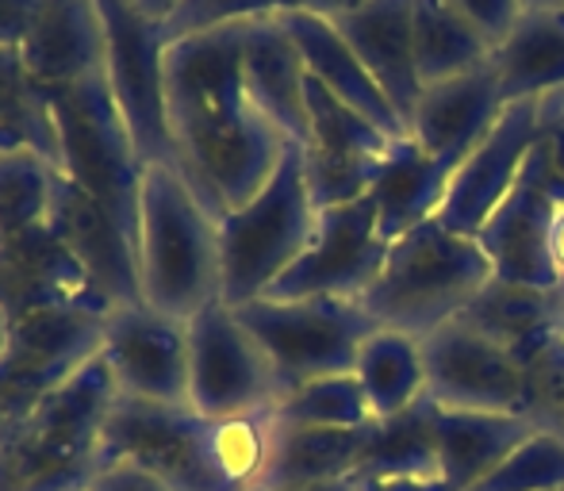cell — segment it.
<instances>
[{
	"label": "cell",
	"mask_w": 564,
	"mask_h": 491,
	"mask_svg": "<svg viewBox=\"0 0 564 491\" xmlns=\"http://www.w3.org/2000/svg\"><path fill=\"white\" fill-rule=\"evenodd\" d=\"M0 307L15 323L35 315H93L105 319L112 299L93 284L82 261L46 227L0 242Z\"/></svg>",
	"instance_id": "obj_16"
},
{
	"label": "cell",
	"mask_w": 564,
	"mask_h": 491,
	"mask_svg": "<svg viewBox=\"0 0 564 491\" xmlns=\"http://www.w3.org/2000/svg\"><path fill=\"white\" fill-rule=\"evenodd\" d=\"M246 92L292 146H307V66L281 15H261L242 28Z\"/></svg>",
	"instance_id": "obj_21"
},
{
	"label": "cell",
	"mask_w": 564,
	"mask_h": 491,
	"mask_svg": "<svg viewBox=\"0 0 564 491\" xmlns=\"http://www.w3.org/2000/svg\"><path fill=\"white\" fill-rule=\"evenodd\" d=\"M100 323L62 312L15 323L12 346L0 358V446L54 384L100 350Z\"/></svg>",
	"instance_id": "obj_17"
},
{
	"label": "cell",
	"mask_w": 564,
	"mask_h": 491,
	"mask_svg": "<svg viewBox=\"0 0 564 491\" xmlns=\"http://www.w3.org/2000/svg\"><path fill=\"white\" fill-rule=\"evenodd\" d=\"M105 28V77L142 165H177L165 120V31L131 0H97Z\"/></svg>",
	"instance_id": "obj_8"
},
{
	"label": "cell",
	"mask_w": 564,
	"mask_h": 491,
	"mask_svg": "<svg viewBox=\"0 0 564 491\" xmlns=\"http://www.w3.org/2000/svg\"><path fill=\"white\" fill-rule=\"evenodd\" d=\"M289 491H361V480L346 477V480H330V484H312V488H289Z\"/></svg>",
	"instance_id": "obj_45"
},
{
	"label": "cell",
	"mask_w": 564,
	"mask_h": 491,
	"mask_svg": "<svg viewBox=\"0 0 564 491\" xmlns=\"http://www.w3.org/2000/svg\"><path fill=\"white\" fill-rule=\"evenodd\" d=\"M561 8H564V0H561Z\"/></svg>",
	"instance_id": "obj_49"
},
{
	"label": "cell",
	"mask_w": 564,
	"mask_h": 491,
	"mask_svg": "<svg viewBox=\"0 0 564 491\" xmlns=\"http://www.w3.org/2000/svg\"><path fill=\"white\" fill-rule=\"evenodd\" d=\"M388 242L377 223V200L323 208L300 261L265 292L269 299H361L380 276Z\"/></svg>",
	"instance_id": "obj_11"
},
{
	"label": "cell",
	"mask_w": 564,
	"mask_h": 491,
	"mask_svg": "<svg viewBox=\"0 0 564 491\" xmlns=\"http://www.w3.org/2000/svg\"><path fill=\"white\" fill-rule=\"evenodd\" d=\"M550 269H553V299H557V319L564 330V204L550 227Z\"/></svg>",
	"instance_id": "obj_41"
},
{
	"label": "cell",
	"mask_w": 564,
	"mask_h": 491,
	"mask_svg": "<svg viewBox=\"0 0 564 491\" xmlns=\"http://www.w3.org/2000/svg\"><path fill=\"white\" fill-rule=\"evenodd\" d=\"M139 296L170 319H193L224 296L219 219L200 204L177 165H142L139 188Z\"/></svg>",
	"instance_id": "obj_2"
},
{
	"label": "cell",
	"mask_w": 564,
	"mask_h": 491,
	"mask_svg": "<svg viewBox=\"0 0 564 491\" xmlns=\"http://www.w3.org/2000/svg\"><path fill=\"white\" fill-rule=\"evenodd\" d=\"M361 491H449L442 480H361Z\"/></svg>",
	"instance_id": "obj_43"
},
{
	"label": "cell",
	"mask_w": 564,
	"mask_h": 491,
	"mask_svg": "<svg viewBox=\"0 0 564 491\" xmlns=\"http://www.w3.org/2000/svg\"><path fill=\"white\" fill-rule=\"evenodd\" d=\"M426 395L446 411L530 415V372L499 342L453 319L423 338Z\"/></svg>",
	"instance_id": "obj_13"
},
{
	"label": "cell",
	"mask_w": 564,
	"mask_h": 491,
	"mask_svg": "<svg viewBox=\"0 0 564 491\" xmlns=\"http://www.w3.org/2000/svg\"><path fill=\"white\" fill-rule=\"evenodd\" d=\"M238 323L258 338L281 380V395L319 377L354 372L365 338L377 323L361 299H250L235 307Z\"/></svg>",
	"instance_id": "obj_7"
},
{
	"label": "cell",
	"mask_w": 564,
	"mask_h": 491,
	"mask_svg": "<svg viewBox=\"0 0 564 491\" xmlns=\"http://www.w3.org/2000/svg\"><path fill=\"white\" fill-rule=\"evenodd\" d=\"M503 108H507V100H503V92H499L496 69H491V58H488L480 69H473V74L426 85L415 112H411L408 134L426 154L465 162L476 150V142L496 127Z\"/></svg>",
	"instance_id": "obj_22"
},
{
	"label": "cell",
	"mask_w": 564,
	"mask_h": 491,
	"mask_svg": "<svg viewBox=\"0 0 564 491\" xmlns=\"http://www.w3.org/2000/svg\"><path fill=\"white\" fill-rule=\"evenodd\" d=\"M460 162L434 157L415 139H395L388 157L380 162L372 181V200H377V223L388 242L408 234L411 227L438 219L449 185L457 177Z\"/></svg>",
	"instance_id": "obj_26"
},
{
	"label": "cell",
	"mask_w": 564,
	"mask_h": 491,
	"mask_svg": "<svg viewBox=\"0 0 564 491\" xmlns=\"http://www.w3.org/2000/svg\"><path fill=\"white\" fill-rule=\"evenodd\" d=\"M446 4L468 23V28L480 31L491 51L511 35V28L522 20V12H527L522 0H446Z\"/></svg>",
	"instance_id": "obj_38"
},
{
	"label": "cell",
	"mask_w": 564,
	"mask_h": 491,
	"mask_svg": "<svg viewBox=\"0 0 564 491\" xmlns=\"http://www.w3.org/2000/svg\"><path fill=\"white\" fill-rule=\"evenodd\" d=\"M284 0H181V8L162 23L165 43H177L188 35H204V31L235 28V23H250L261 15H281Z\"/></svg>",
	"instance_id": "obj_37"
},
{
	"label": "cell",
	"mask_w": 564,
	"mask_h": 491,
	"mask_svg": "<svg viewBox=\"0 0 564 491\" xmlns=\"http://www.w3.org/2000/svg\"><path fill=\"white\" fill-rule=\"evenodd\" d=\"M0 154H4V142H0Z\"/></svg>",
	"instance_id": "obj_48"
},
{
	"label": "cell",
	"mask_w": 564,
	"mask_h": 491,
	"mask_svg": "<svg viewBox=\"0 0 564 491\" xmlns=\"http://www.w3.org/2000/svg\"><path fill=\"white\" fill-rule=\"evenodd\" d=\"M319 223L304 173V150L289 146L253 200L219 219V269L224 304L242 307L261 299L307 250Z\"/></svg>",
	"instance_id": "obj_5"
},
{
	"label": "cell",
	"mask_w": 564,
	"mask_h": 491,
	"mask_svg": "<svg viewBox=\"0 0 564 491\" xmlns=\"http://www.w3.org/2000/svg\"><path fill=\"white\" fill-rule=\"evenodd\" d=\"M131 4L139 8L142 15H150L154 23H165L181 8V0H131Z\"/></svg>",
	"instance_id": "obj_44"
},
{
	"label": "cell",
	"mask_w": 564,
	"mask_h": 491,
	"mask_svg": "<svg viewBox=\"0 0 564 491\" xmlns=\"http://www.w3.org/2000/svg\"><path fill=\"white\" fill-rule=\"evenodd\" d=\"M507 105L564 89V8H530L491 51Z\"/></svg>",
	"instance_id": "obj_28"
},
{
	"label": "cell",
	"mask_w": 564,
	"mask_h": 491,
	"mask_svg": "<svg viewBox=\"0 0 564 491\" xmlns=\"http://www.w3.org/2000/svg\"><path fill=\"white\" fill-rule=\"evenodd\" d=\"M43 0H0V43H23Z\"/></svg>",
	"instance_id": "obj_40"
},
{
	"label": "cell",
	"mask_w": 564,
	"mask_h": 491,
	"mask_svg": "<svg viewBox=\"0 0 564 491\" xmlns=\"http://www.w3.org/2000/svg\"><path fill=\"white\" fill-rule=\"evenodd\" d=\"M58 165L35 150H4L0 154V242L51 223V200Z\"/></svg>",
	"instance_id": "obj_34"
},
{
	"label": "cell",
	"mask_w": 564,
	"mask_h": 491,
	"mask_svg": "<svg viewBox=\"0 0 564 491\" xmlns=\"http://www.w3.org/2000/svg\"><path fill=\"white\" fill-rule=\"evenodd\" d=\"M357 480H442L431 395L392 418H372Z\"/></svg>",
	"instance_id": "obj_30"
},
{
	"label": "cell",
	"mask_w": 564,
	"mask_h": 491,
	"mask_svg": "<svg viewBox=\"0 0 564 491\" xmlns=\"http://www.w3.org/2000/svg\"><path fill=\"white\" fill-rule=\"evenodd\" d=\"M468 491H564V430L538 426L491 477Z\"/></svg>",
	"instance_id": "obj_36"
},
{
	"label": "cell",
	"mask_w": 564,
	"mask_h": 491,
	"mask_svg": "<svg viewBox=\"0 0 564 491\" xmlns=\"http://www.w3.org/2000/svg\"><path fill=\"white\" fill-rule=\"evenodd\" d=\"M276 423L284 426H319V430H361L372 423L369 400L354 372L319 377L312 384L292 388L273 407Z\"/></svg>",
	"instance_id": "obj_35"
},
{
	"label": "cell",
	"mask_w": 564,
	"mask_h": 491,
	"mask_svg": "<svg viewBox=\"0 0 564 491\" xmlns=\"http://www.w3.org/2000/svg\"><path fill=\"white\" fill-rule=\"evenodd\" d=\"M242 28L165 46V120L177 170L216 219L253 200L292 146L246 92Z\"/></svg>",
	"instance_id": "obj_1"
},
{
	"label": "cell",
	"mask_w": 564,
	"mask_h": 491,
	"mask_svg": "<svg viewBox=\"0 0 564 491\" xmlns=\"http://www.w3.org/2000/svg\"><path fill=\"white\" fill-rule=\"evenodd\" d=\"M8 346H12V319H8L4 307H0V358L8 353Z\"/></svg>",
	"instance_id": "obj_46"
},
{
	"label": "cell",
	"mask_w": 564,
	"mask_h": 491,
	"mask_svg": "<svg viewBox=\"0 0 564 491\" xmlns=\"http://www.w3.org/2000/svg\"><path fill=\"white\" fill-rule=\"evenodd\" d=\"M89 491H173L165 484L162 477L147 472L142 465H131V461H108L100 465L97 480H93Z\"/></svg>",
	"instance_id": "obj_39"
},
{
	"label": "cell",
	"mask_w": 564,
	"mask_h": 491,
	"mask_svg": "<svg viewBox=\"0 0 564 491\" xmlns=\"http://www.w3.org/2000/svg\"><path fill=\"white\" fill-rule=\"evenodd\" d=\"M100 361L119 395L188 403V323L147 304L112 307L100 323Z\"/></svg>",
	"instance_id": "obj_15"
},
{
	"label": "cell",
	"mask_w": 564,
	"mask_h": 491,
	"mask_svg": "<svg viewBox=\"0 0 564 491\" xmlns=\"http://www.w3.org/2000/svg\"><path fill=\"white\" fill-rule=\"evenodd\" d=\"M491 276L496 269L480 242L453 234L438 219H426L392 239L384 269L361 296V307L377 327L426 338L460 319Z\"/></svg>",
	"instance_id": "obj_4"
},
{
	"label": "cell",
	"mask_w": 564,
	"mask_h": 491,
	"mask_svg": "<svg viewBox=\"0 0 564 491\" xmlns=\"http://www.w3.org/2000/svg\"><path fill=\"white\" fill-rule=\"evenodd\" d=\"M365 0H284V12H312L323 15V20H338V15L354 12Z\"/></svg>",
	"instance_id": "obj_42"
},
{
	"label": "cell",
	"mask_w": 564,
	"mask_h": 491,
	"mask_svg": "<svg viewBox=\"0 0 564 491\" xmlns=\"http://www.w3.org/2000/svg\"><path fill=\"white\" fill-rule=\"evenodd\" d=\"M51 231L62 246L82 261L100 292L112 299V307L142 304L139 296V265H134V242L119 231V223L100 204H93L74 181L58 173L51 200Z\"/></svg>",
	"instance_id": "obj_20"
},
{
	"label": "cell",
	"mask_w": 564,
	"mask_h": 491,
	"mask_svg": "<svg viewBox=\"0 0 564 491\" xmlns=\"http://www.w3.org/2000/svg\"><path fill=\"white\" fill-rule=\"evenodd\" d=\"M527 4V12L530 8H561V0H522Z\"/></svg>",
	"instance_id": "obj_47"
},
{
	"label": "cell",
	"mask_w": 564,
	"mask_h": 491,
	"mask_svg": "<svg viewBox=\"0 0 564 491\" xmlns=\"http://www.w3.org/2000/svg\"><path fill=\"white\" fill-rule=\"evenodd\" d=\"M488 58L491 46L484 43V35L468 28L446 0H415V66L423 89L473 74Z\"/></svg>",
	"instance_id": "obj_33"
},
{
	"label": "cell",
	"mask_w": 564,
	"mask_h": 491,
	"mask_svg": "<svg viewBox=\"0 0 564 491\" xmlns=\"http://www.w3.org/2000/svg\"><path fill=\"white\" fill-rule=\"evenodd\" d=\"M460 319L503 346L527 372L538 365L545 350L564 342L553 288H527V284L499 281V276H491L488 288L465 307Z\"/></svg>",
	"instance_id": "obj_27"
},
{
	"label": "cell",
	"mask_w": 564,
	"mask_h": 491,
	"mask_svg": "<svg viewBox=\"0 0 564 491\" xmlns=\"http://www.w3.org/2000/svg\"><path fill=\"white\" fill-rule=\"evenodd\" d=\"M0 142L4 150H35L58 165V127L51 97L35 85L15 43H0Z\"/></svg>",
	"instance_id": "obj_32"
},
{
	"label": "cell",
	"mask_w": 564,
	"mask_h": 491,
	"mask_svg": "<svg viewBox=\"0 0 564 491\" xmlns=\"http://www.w3.org/2000/svg\"><path fill=\"white\" fill-rule=\"evenodd\" d=\"M403 123H411L423 81L415 66V0H365L330 20Z\"/></svg>",
	"instance_id": "obj_19"
},
{
	"label": "cell",
	"mask_w": 564,
	"mask_h": 491,
	"mask_svg": "<svg viewBox=\"0 0 564 491\" xmlns=\"http://www.w3.org/2000/svg\"><path fill=\"white\" fill-rule=\"evenodd\" d=\"M561 204L564 170L553 157V150L542 142V134H538L514 188L476 234V242L491 258V269H496L499 281L527 284V288H553L550 227Z\"/></svg>",
	"instance_id": "obj_12"
},
{
	"label": "cell",
	"mask_w": 564,
	"mask_h": 491,
	"mask_svg": "<svg viewBox=\"0 0 564 491\" xmlns=\"http://www.w3.org/2000/svg\"><path fill=\"white\" fill-rule=\"evenodd\" d=\"M354 377L361 384L365 400H369L372 418H392L400 411L415 407L426 395L423 338L380 327L377 335L365 338Z\"/></svg>",
	"instance_id": "obj_31"
},
{
	"label": "cell",
	"mask_w": 564,
	"mask_h": 491,
	"mask_svg": "<svg viewBox=\"0 0 564 491\" xmlns=\"http://www.w3.org/2000/svg\"><path fill=\"white\" fill-rule=\"evenodd\" d=\"M116 400L100 350L85 358L0 446V491H89Z\"/></svg>",
	"instance_id": "obj_3"
},
{
	"label": "cell",
	"mask_w": 564,
	"mask_h": 491,
	"mask_svg": "<svg viewBox=\"0 0 564 491\" xmlns=\"http://www.w3.org/2000/svg\"><path fill=\"white\" fill-rule=\"evenodd\" d=\"M108 461L142 465L173 491H224L212 465V423L188 403L177 407L116 392L100 441V465Z\"/></svg>",
	"instance_id": "obj_10"
},
{
	"label": "cell",
	"mask_w": 564,
	"mask_h": 491,
	"mask_svg": "<svg viewBox=\"0 0 564 491\" xmlns=\"http://www.w3.org/2000/svg\"><path fill=\"white\" fill-rule=\"evenodd\" d=\"M534 415H499V411H446L434 407L438 472L449 491H468L499 469L530 434Z\"/></svg>",
	"instance_id": "obj_25"
},
{
	"label": "cell",
	"mask_w": 564,
	"mask_h": 491,
	"mask_svg": "<svg viewBox=\"0 0 564 491\" xmlns=\"http://www.w3.org/2000/svg\"><path fill=\"white\" fill-rule=\"evenodd\" d=\"M58 127V173L108 211L127 239H139L142 162L131 146L105 69L46 92Z\"/></svg>",
	"instance_id": "obj_6"
},
{
	"label": "cell",
	"mask_w": 564,
	"mask_h": 491,
	"mask_svg": "<svg viewBox=\"0 0 564 491\" xmlns=\"http://www.w3.org/2000/svg\"><path fill=\"white\" fill-rule=\"evenodd\" d=\"M369 426H361V430H319V426L276 423L273 457H269L261 491L312 488L357 477L365 441H369Z\"/></svg>",
	"instance_id": "obj_29"
},
{
	"label": "cell",
	"mask_w": 564,
	"mask_h": 491,
	"mask_svg": "<svg viewBox=\"0 0 564 491\" xmlns=\"http://www.w3.org/2000/svg\"><path fill=\"white\" fill-rule=\"evenodd\" d=\"M276 403L281 380L235 307L216 299L196 312L188 319V407L204 418H235Z\"/></svg>",
	"instance_id": "obj_9"
},
{
	"label": "cell",
	"mask_w": 564,
	"mask_h": 491,
	"mask_svg": "<svg viewBox=\"0 0 564 491\" xmlns=\"http://www.w3.org/2000/svg\"><path fill=\"white\" fill-rule=\"evenodd\" d=\"M20 54L43 92L66 89L105 69V28L97 0H43Z\"/></svg>",
	"instance_id": "obj_23"
},
{
	"label": "cell",
	"mask_w": 564,
	"mask_h": 491,
	"mask_svg": "<svg viewBox=\"0 0 564 491\" xmlns=\"http://www.w3.org/2000/svg\"><path fill=\"white\" fill-rule=\"evenodd\" d=\"M281 23L289 28V35L296 39L307 74H312L323 89L335 92L341 105L361 112L369 123H377L388 139H403V134H408V123L400 120L392 100L380 92V85L369 77V69L357 62V54L349 51V43L338 35L335 23L312 12H281Z\"/></svg>",
	"instance_id": "obj_24"
},
{
	"label": "cell",
	"mask_w": 564,
	"mask_h": 491,
	"mask_svg": "<svg viewBox=\"0 0 564 491\" xmlns=\"http://www.w3.org/2000/svg\"><path fill=\"white\" fill-rule=\"evenodd\" d=\"M538 112H542V97L534 100H514L503 108L488 134L476 142L473 154L460 162L457 177L449 185V196L438 211V223L449 227L453 234H468L476 239L480 227L491 219V211L507 200V193L519 181L522 165H527L530 150L538 142Z\"/></svg>",
	"instance_id": "obj_18"
},
{
	"label": "cell",
	"mask_w": 564,
	"mask_h": 491,
	"mask_svg": "<svg viewBox=\"0 0 564 491\" xmlns=\"http://www.w3.org/2000/svg\"><path fill=\"white\" fill-rule=\"evenodd\" d=\"M408 139V134H403ZM395 139H388L377 123L341 105L307 74V146L304 173L315 208H338L372 193L380 162L388 157Z\"/></svg>",
	"instance_id": "obj_14"
}]
</instances>
